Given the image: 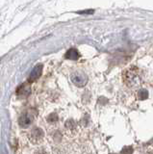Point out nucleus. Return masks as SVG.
Masks as SVG:
<instances>
[{
    "label": "nucleus",
    "instance_id": "nucleus-10",
    "mask_svg": "<svg viewBox=\"0 0 153 154\" xmlns=\"http://www.w3.org/2000/svg\"><path fill=\"white\" fill-rule=\"evenodd\" d=\"M58 116H57L56 114H52L50 115L48 118H47V120H48L49 122H58Z\"/></svg>",
    "mask_w": 153,
    "mask_h": 154
},
{
    "label": "nucleus",
    "instance_id": "nucleus-6",
    "mask_svg": "<svg viewBox=\"0 0 153 154\" xmlns=\"http://www.w3.org/2000/svg\"><path fill=\"white\" fill-rule=\"evenodd\" d=\"M30 137H31V140L33 142L37 143V142L41 141V140L44 138V132H42V130L41 128H34L31 131Z\"/></svg>",
    "mask_w": 153,
    "mask_h": 154
},
{
    "label": "nucleus",
    "instance_id": "nucleus-11",
    "mask_svg": "<svg viewBox=\"0 0 153 154\" xmlns=\"http://www.w3.org/2000/svg\"><path fill=\"white\" fill-rule=\"evenodd\" d=\"M93 10H87V11H82V12H78V14H93Z\"/></svg>",
    "mask_w": 153,
    "mask_h": 154
},
{
    "label": "nucleus",
    "instance_id": "nucleus-2",
    "mask_svg": "<svg viewBox=\"0 0 153 154\" xmlns=\"http://www.w3.org/2000/svg\"><path fill=\"white\" fill-rule=\"evenodd\" d=\"M71 82L77 87H84L88 83V76L82 71H75L70 76Z\"/></svg>",
    "mask_w": 153,
    "mask_h": 154
},
{
    "label": "nucleus",
    "instance_id": "nucleus-9",
    "mask_svg": "<svg viewBox=\"0 0 153 154\" xmlns=\"http://www.w3.org/2000/svg\"><path fill=\"white\" fill-rule=\"evenodd\" d=\"M133 152H134V148L130 146H124L121 151V154H133Z\"/></svg>",
    "mask_w": 153,
    "mask_h": 154
},
{
    "label": "nucleus",
    "instance_id": "nucleus-4",
    "mask_svg": "<svg viewBox=\"0 0 153 154\" xmlns=\"http://www.w3.org/2000/svg\"><path fill=\"white\" fill-rule=\"evenodd\" d=\"M33 119H34V115L30 114L29 112H28V113L23 114L20 118V119H18V123H20V125L21 127L24 128V127L29 126V125L32 123Z\"/></svg>",
    "mask_w": 153,
    "mask_h": 154
},
{
    "label": "nucleus",
    "instance_id": "nucleus-5",
    "mask_svg": "<svg viewBox=\"0 0 153 154\" xmlns=\"http://www.w3.org/2000/svg\"><path fill=\"white\" fill-rule=\"evenodd\" d=\"M30 91H31V88H30L29 83H24L17 88V95L20 98H25L30 94Z\"/></svg>",
    "mask_w": 153,
    "mask_h": 154
},
{
    "label": "nucleus",
    "instance_id": "nucleus-8",
    "mask_svg": "<svg viewBox=\"0 0 153 154\" xmlns=\"http://www.w3.org/2000/svg\"><path fill=\"white\" fill-rule=\"evenodd\" d=\"M136 97H137L138 100H145L148 97V91H147V90L141 89V90L137 91Z\"/></svg>",
    "mask_w": 153,
    "mask_h": 154
},
{
    "label": "nucleus",
    "instance_id": "nucleus-1",
    "mask_svg": "<svg viewBox=\"0 0 153 154\" xmlns=\"http://www.w3.org/2000/svg\"><path fill=\"white\" fill-rule=\"evenodd\" d=\"M122 81L129 89H136L140 87L142 82L141 69L135 66L127 67L122 72Z\"/></svg>",
    "mask_w": 153,
    "mask_h": 154
},
{
    "label": "nucleus",
    "instance_id": "nucleus-3",
    "mask_svg": "<svg viewBox=\"0 0 153 154\" xmlns=\"http://www.w3.org/2000/svg\"><path fill=\"white\" fill-rule=\"evenodd\" d=\"M42 69H44V65L42 64H38L33 70L31 71L30 73V76L29 78H28V83H33V82H35L36 80H38L40 78V76L41 75L42 73Z\"/></svg>",
    "mask_w": 153,
    "mask_h": 154
},
{
    "label": "nucleus",
    "instance_id": "nucleus-7",
    "mask_svg": "<svg viewBox=\"0 0 153 154\" xmlns=\"http://www.w3.org/2000/svg\"><path fill=\"white\" fill-rule=\"evenodd\" d=\"M65 57L68 60L76 61V60H78L80 58V54H79V52L75 49V48H70V49H69L68 51H66Z\"/></svg>",
    "mask_w": 153,
    "mask_h": 154
},
{
    "label": "nucleus",
    "instance_id": "nucleus-12",
    "mask_svg": "<svg viewBox=\"0 0 153 154\" xmlns=\"http://www.w3.org/2000/svg\"><path fill=\"white\" fill-rule=\"evenodd\" d=\"M111 154H115V153H111Z\"/></svg>",
    "mask_w": 153,
    "mask_h": 154
}]
</instances>
